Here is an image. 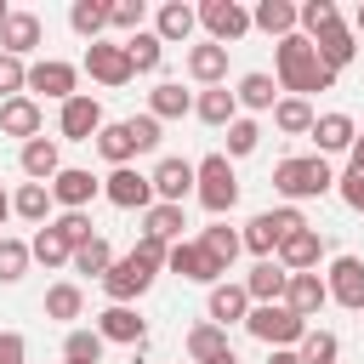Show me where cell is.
I'll list each match as a JSON object with an SVG mask.
<instances>
[{
    "instance_id": "cell-44",
    "label": "cell",
    "mask_w": 364,
    "mask_h": 364,
    "mask_svg": "<svg viewBox=\"0 0 364 364\" xmlns=\"http://www.w3.org/2000/svg\"><path fill=\"white\" fill-rule=\"evenodd\" d=\"M336 23H341L336 0H307V6H296V28H307V40L324 34V28H336Z\"/></svg>"
},
{
    "instance_id": "cell-15",
    "label": "cell",
    "mask_w": 364,
    "mask_h": 364,
    "mask_svg": "<svg viewBox=\"0 0 364 364\" xmlns=\"http://www.w3.org/2000/svg\"><path fill=\"white\" fill-rule=\"evenodd\" d=\"M102 341H119V347H142V336H148V324H142V313L136 307H119V301H108L102 313H97V324H91Z\"/></svg>"
},
{
    "instance_id": "cell-52",
    "label": "cell",
    "mask_w": 364,
    "mask_h": 364,
    "mask_svg": "<svg viewBox=\"0 0 364 364\" xmlns=\"http://www.w3.org/2000/svg\"><path fill=\"white\" fill-rule=\"evenodd\" d=\"M336 188H341V199L364 216V171H341V176H336Z\"/></svg>"
},
{
    "instance_id": "cell-61",
    "label": "cell",
    "mask_w": 364,
    "mask_h": 364,
    "mask_svg": "<svg viewBox=\"0 0 364 364\" xmlns=\"http://www.w3.org/2000/svg\"><path fill=\"white\" fill-rule=\"evenodd\" d=\"M63 364H68V358H63Z\"/></svg>"
},
{
    "instance_id": "cell-25",
    "label": "cell",
    "mask_w": 364,
    "mask_h": 364,
    "mask_svg": "<svg viewBox=\"0 0 364 364\" xmlns=\"http://www.w3.org/2000/svg\"><path fill=\"white\" fill-rule=\"evenodd\" d=\"M193 28H199V11H193V6H182V0H165V6H159V17H154L159 46H176V40H188Z\"/></svg>"
},
{
    "instance_id": "cell-33",
    "label": "cell",
    "mask_w": 364,
    "mask_h": 364,
    "mask_svg": "<svg viewBox=\"0 0 364 364\" xmlns=\"http://www.w3.org/2000/svg\"><path fill=\"white\" fill-rule=\"evenodd\" d=\"M182 228H188V222H182V205H159V199H154V205L142 210V233L159 239V245H176Z\"/></svg>"
},
{
    "instance_id": "cell-3",
    "label": "cell",
    "mask_w": 364,
    "mask_h": 364,
    "mask_svg": "<svg viewBox=\"0 0 364 364\" xmlns=\"http://www.w3.org/2000/svg\"><path fill=\"white\" fill-rule=\"evenodd\" d=\"M193 193H199V205H205L210 216H228V210L239 205V176H233L228 154H205V159L193 165Z\"/></svg>"
},
{
    "instance_id": "cell-30",
    "label": "cell",
    "mask_w": 364,
    "mask_h": 364,
    "mask_svg": "<svg viewBox=\"0 0 364 364\" xmlns=\"http://www.w3.org/2000/svg\"><path fill=\"white\" fill-rule=\"evenodd\" d=\"M250 28H262V34L284 40V34H296V6H290V0H256Z\"/></svg>"
},
{
    "instance_id": "cell-45",
    "label": "cell",
    "mask_w": 364,
    "mask_h": 364,
    "mask_svg": "<svg viewBox=\"0 0 364 364\" xmlns=\"http://www.w3.org/2000/svg\"><path fill=\"white\" fill-rule=\"evenodd\" d=\"M102 347H108V341H102L97 330H68L63 358H68V364H97V358H102Z\"/></svg>"
},
{
    "instance_id": "cell-34",
    "label": "cell",
    "mask_w": 364,
    "mask_h": 364,
    "mask_svg": "<svg viewBox=\"0 0 364 364\" xmlns=\"http://www.w3.org/2000/svg\"><path fill=\"white\" fill-rule=\"evenodd\" d=\"M313 119H318V114H313L307 97H279V102H273V125H279L284 136H307Z\"/></svg>"
},
{
    "instance_id": "cell-48",
    "label": "cell",
    "mask_w": 364,
    "mask_h": 364,
    "mask_svg": "<svg viewBox=\"0 0 364 364\" xmlns=\"http://www.w3.org/2000/svg\"><path fill=\"white\" fill-rule=\"evenodd\" d=\"M23 91H28V63H17V57L0 51V102L6 97H23Z\"/></svg>"
},
{
    "instance_id": "cell-14",
    "label": "cell",
    "mask_w": 364,
    "mask_h": 364,
    "mask_svg": "<svg viewBox=\"0 0 364 364\" xmlns=\"http://www.w3.org/2000/svg\"><path fill=\"white\" fill-rule=\"evenodd\" d=\"M165 267H171V273H182V279H193V284H222V273H228V267H216V262L205 256V245H199V239H193V245H188V239H176V245H171V256H165Z\"/></svg>"
},
{
    "instance_id": "cell-32",
    "label": "cell",
    "mask_w": 364,
    "mask_h": 364,
    "mask_svg": "<svg viewBox=\"0 0 364 364\" xmlns=\"http://www.w3.org/2000/svg\"><path fill=\"white\" fill-rule=\"evenodd\" d=\"M11 216L46 228V222H51V188H46V182H23V188L11 193Z\"/></svg>"
},
{
    "instance_id": "cell-31",
    "label": "cell",
    "mask_w": 364,
    "mask_h": 364,
    "mask_svg": "<svg viewBox=\"0 0 364 364\" xmlns=\"http://www.w3.org/2000/svg\"><path fill=\"white\" fill-rule=\"evenodd\" d=\"M148 114L154 119H182V114H193V91H182L176 80H159L148 91Z\"/></svg>"
},
{
    "instance_id": "cell-9",
    "label": "cell",
    "mask_w": 364,
    "mask_h": 364,
    "mask_svg": "<svg viewBox=\"0 0 364 364\" xmlns=\"http://www.w3.org/2000/svg\"><path fill=\"white\" fill-rule=\"evenodd\" d=\"M28 91H40L51 102H68V97H80V68L74 63H57V57L28 63Z\"/></svg>"
},
{
    "instance_id": "cell-57",
    "label": "cell",
    "mask_w": 364,
    "mask_h": 364,
    "mask_svg": "<svg viewBox=\"0 0 364 364\" xmlns=\"http://www.w3.org/2000/svg\"><path fill=\"white\" fill-rule=\"evenodd\" d=\"M205 364H239V353L228 347V353H216V358H205Z\"/></svg>"
},
{
    "instance_id": "cell-29",
    "label": "cell",
    "mask_w": 364,
    "mask_h": 364,
    "mask_svg": "<svg viewBox=\"0 0 364 364\" xmlns=\"http://www.w3.org/2000/svg\"><path fill=\"white\" fill-rule=\"evenodd\" d=\"M193 114H199L205 125H233V119H239V97H233L228 85H205V91L193 97Z\"/></svg>"
},
{
    "instance_id": "cell-43",
    "label": "cell",
    "mask_w": 364,
    "mask_h": 364,
    "mask_svg": "<svg viewBox=\"0 0 364 364\" xmlns=\"http://www.w3.org/2000/svg\"><path fill=\"white\" fill-rule=\"evenodd\" d=\"M336 353H341V341H336L330 330H313V324H307V336L296 341V358H301V364H336Z\"/></svg>"
},
{
    "instance_id": "cell-16",
    "label": "cell",
    "mask_w": 364,
    "mask_h": 364,
    "mask_svg": "<svg viewBox=\"0 0 364 364\" xmlns=\"http://www.w3.org/2000/svg\"><path fill=\"white\" fill-rule=\"evenodd\" d=\"M40 125H46V114H40V102H34L28 91L0 102V136H23V142H34V136H40Z\"/></svg>"
},
{
    "instance_id": "cell-8",
    "label": "cell",
    "mask_w": 364,
    "mask_h": 364,
    "mask_svg": "<svg viewBox=\"0 0 364 364\" xmlns=\"http://www.w3.org/2000/svg\"><path fill=\"white\" fill-rule=\"evenodd\" d=\"M193 11H199V23H205L210 46H228V40L250 34V11H245L239 0H205V6H193Z\"/></svg>"
},
{
    "instance_id": "cell-37",
    "label": "cell",
    "mask_w": 364,
    "mask_h": 364,
    "mask_svg": "<svg viewBox=\"0 0 364 364\" xmlns=\"http://www.w3.org/2000/svg\"><path fill=\"white\" fill-rule=\"evenodd\" d=\"M28 256H34V262H46V267H68L74 245H68V239H63V233H57V228L46 222V228H40L34 239H28Z\"/></svg>"
},
{
    "instance_id": "cell-60",
    "label": "cell",
    "mask_w": 364,
    "mask_h": 364,
    "mask_svg": "<svg viewBox=\"0 0 364 364\" xmlns=\"http://www.w3.org/2000/svg\"><path fill=\"white\" fill-rule=\"evenodd\" d=\"M6 17H11V6H6V0H0V23H6Z\"/></svg>"
},
{
    "instance_id": "cell-41",
    "label": "cell",
    "mask_w": 364,
    "mask_h": 364,
    "mask_svg": "<svg viewBox=\"0 0 364 364\" xmlns=\"http://www.w3.org/2000/svg\"><path fill=\"white\" fill-rule=\"evenodd\" d=\"M199 245H205V256H210L216 267H233V256L245 250V245H239V233H233V228H222V222H210V228L199 233Z\"/></svg>"
},
{
    "instance_id": "cell-20",
    "label": "cell",
    "mask_w": 364,
    "mask_h": 364,
    "mask_svg": "<svg viewBox=\"0 0 364 364\" xmlns=\"http://www.w3.org/2000/svg\"><path fill=\"white\" fill-rule=\"evenodd\" d=\"M353 51H358V34L347 28V23H336V28H324V34H313V57L330 68V74H341L347 63H353Z\"/></svg>"
},
{
    "instance_id": "cell-40",
    "label": "cell",
    "mask_w": 364,
    "mask_h": 364,
    "mask_svg": "<svg viewBox=\"0 0 364 364\" xmlns=\"http://www.w3.org/2000/svg\"><path fill=\"white\" fill-rule=\"evenodd\" d=\"M279 85H273V74H262V68H250L239 85H233V97H239V108H273L279 97H273Z\"/></svg>"
},
{
    "instance_id": "cell-54",
    "label": "cell",
    "mask_w": 364,
    "mask_h": 364,
    "mask_svg": "<svg viewBox=\"0 0 364 364\" xmlns=\"http://www.w3.org/2000/svg\"><path fill=\"white\" fill-rule=\"evenodd\" d=\"M0 364H28V358H23V336H17V330H0Z\"/></svg>"
},
{
    "instance_id": "cell-56",
    "label": "cell",
    "mask_w": 364,
    "mask_h": 364,
    "mask_svg": "<svg viewBox=\"0 0 364 364\" xmlns=\"http://www.w3.org/2000/svg\"><path fill=\"white\" fill-rule=\"evenodd\" d=\"M267 364H301V358H296V347H273V353H267Z\"/></svg>"
},
{
    "instance_id": "cell-18",
    "label": "cell",
    "mask_w": 364,
    "mask_h": 364,
    "mask_svg": "<svg viewBox=\"0 0 364 364\" xmlns=\"http://www.w3.org/2000/svg\"><path fill=\"white\" fill-rule=\"evenodd\" d=\"M318 256H324V239L313 233V228H301V233H290L279 250H273V262L284 267V273H318Z\"/></svg>"
},
{
    "instance_id": "cell-10",
    "label": "cell",
    "mask_w": 364,
    "mask_h": 364,
    "mask_svg": "<svg viewBox=\"0 0 364 364\" xmlns=\"http://www.w3.org/2000/svg\"><path fill=\"white\" fill-rule=\"evenodd\" d=\"M102 125H108V119H102V102H97V97H85V91H80V97H68V102H63V114H57L63 142H91Z\"/></svg>"
},
{
    "instance_id": "cell-19",
    "label": "cell",
    "mask_w": 364,
    "mask_h": 364,
    "mask_svg": "<svg viewBox=\"0 0 364 364\" xmlns=\"http://www.w3.org/2000/svg\"><path fill=\"white\" fill-rule=\"evenodd\" d=\"M40 34H46V28H40V17H34V11H11V17L0 23V51L23 63V57L40 46Z\"/></svg>"
},
{
    "instance_id": "cell-59",
    "label": "cell",
    "mask_w": 364,
    "mask_h": 364,
    "mask_svg": "<svg viewBox=\"0 0 364 364\" xmlns=\"http://www.w3.org/2000/svg\"><path fill=\"white\" fill-rule=\"evenodd\" d=\"M353 34H364V6H358V17H353Z\"/></svg>"
},
{
    "instance_id": "cell-39",
    "label": "cell",
    "mask_w": 364,
    "mask_h": 364,
    "mask_svg": "<svg viewBox=\"0 0 364 364\" xmlns=\"http://www.w3.org/2000/svg\"><path fill=\"white\" fill-rule=\"evenodd\" d=\"M125 57H131V68H136V74H154V68L165 63V46H159V34H154V28H142V34H131V40H125Z\"/></svg>"
},
{
    "instance_id": "cell-11",
    "label": "cell",
    "mask_w": 364,
    "mask_h": 364,
    "mask_svg": "<svg viewBox=\"0 0 364 364\" xmlns=\"http://www.w3.org/2000/svg\"><path fill=\"white\" fill-rule=\"evenodd\" d=\"M102 199H108V205H119V210H148V205H154V182H148L142 171L119 165V171H108V176H102Z\"/></svg>"
},
{
    "instance_id": "cell-42",
    "label": "cell",
    "mask_w": 364,
    "mask_h": 364,
    "mask_svg": "<svg viewBox=\"0 0 364 364\" xmlns=\"http://www.w3.org/2000/svg\"><path fill=\"white\" fill-rule=\"evenodd\" d=\"M216 353H228V330H222V324H210V318H205V324H193V330H188V358H193V364H205V358H216Z\"/></svg>"
},
{
    "instance_id": "cell-46",
    "label": "cell",
    "mask_w": 364,
    "mask_h": 364,
    "mask_svg": "<svg viewBox=\"0 0 364 364\" xmlns=\"http://www.w3.org/2000/svg\"><path fill=\"white\" fill-rule=\"evenodd\" d=\"M28 262H34V256H28V245L0 233V284H17V279L28 273Z\"/></svg>"
},
{
    "instance_id": "cell-4",
    "label": "cell",
    "mask_w": 364,
    "mask_h": 364,
    "mask_svg": "<svg viewBox=\"0 0 364 364\" xmlns=\"http://www.w3.org/2000/svg\"><path fill=\"white\" fill-rule=\"evenodd\" d=\"M301 228H307V222H301V210H296V205H279V210L250 216V222H245V233H239V245H245L256 262H267V256H273L290 233H301Z\"/></svg>"
},
{
    "instance_id": "cell-7",
    "label": "cell",
    "mask_w": 364,
    "mask_h": 364,
    "mask_svg": "<svg viewBox=\"0 0 364 364\" xmlns=\"http://www.w3.org/2000/svg\"><path fill=\"white\" fill-rule=\"evenodd\" d=\"M154 273L159 267H148L142 256H114V267L102 273V290H108V301H119V307H131L148 284H154Z\"/></svg>"
},
{
    "instance_id": "cell-50",
    "label": "cell",
    "mask_w": 364,
    "mask_h": 364,
    "mask_svg": "<svg viewBox=\"0 0 364 364\" xmlns=\"http://www.w3.org/2000/svg\"><path fill=\"white\" fill-rule=\"evenodd\" d=\"M51 228H57V233H63V239H68L74 250H80L85 239H97V233H91V216H85V210H63V216H57Z\"/></svg>"
},
{
    "instance_id": "cell-5",
    "label": "cell",
    "mask_w": 364,
    "mask_h": 364,
    "mask_svg": "<svg viewBox=\"0 0 364 364\" xmlns=\"http://www.w3.org/2000/svg\"><path fill=\"white\" fill-rule=\"evenodd\" d=\"M245 330H250L256 341H267V347H296V341L307 336V318H296L284 301H267V307H250V313H245Z\"/></svg>"
},
{
    "instance_id": "cell-6",
    "label": "cell",
    "mask_w": 364,
    "mask_h": 364,
    "mask_svg": "<svg viewBox=\"0 0 364 364\" xmlns=\"http://www.w3.org/2000/svg\"><path fill=\"white\" fill-rule=\"evenodd\" d=\"M85 74H91L97 85H131L136 68H131V57H125V40H91V46H85Z\"/></svg>"
},
{
    "instance_id": "cell-13",
    "label": "cell",
    "mask_w": 364,
    "mask_h": 364,
    "mask_svg": "<svg viewBox=\"0 0 364 364\" xmlns=\"http://www.w3.org/2000/svg\"><path fill=\"white\" fill-rule=\"evenodd\" d=\"M46 188H51V205H63V210H85V205L102 193V182H97L91 171H80V165H63Z\"/></svg>"
},
{
    "instance_id": "cell-2",
    "label": "cell",
    "mask_w": 364,
    "mask_h": 364,
    "mask_svg": "<svg viewBox=\"0 0 364 364\" xmlns=\"http://www.w3.org/2000/svg\"><path fill=\"white\" fill-rule=\"evenodd\" d=\"M273 188L284 199H318L336 188V171L318 159V154H296V159H279L273 165Z\"/></svg>"
},
{
    "instance_id": "cell-47",
    "label": "cell",
    "mask_w": 364,
    "mask_h": 364,
    "mask_svg": "<svg viewBox=\"0 0 364 364\" xmlns=\"http://www.w3.org/2000/svg\"><path fill=\"white\" fill-rule=\"evenodd\" d=\"M256 142H262V125L239 114V119L228 125V159H245V154H256Z\"/></svg>"
},
{
    "instance_id": "cell-26",
    "label": "cell",
    "mask_w": 364,
    "mask_h": 364,
    "mask_svg": "<svg viewBox=\"0 0 364 364\" xmlns=\"http://www.w3.org/2000/svg\"><path fill=\"white\" fill-rule=\"evenodd\" d=\"M188 74H193L199 85H222V80H228V46H210V40L188 46Z\"/></svg>"
},
{
    "instance_id": "cell-36",
    "label": "cell",
    "mask_w": 364,
    "mask_h": 364,
    "mask_svg": "<svg viewBox=\"0 0 364 364\" xmlns=\"http://www.w3.org/2000/svg\"><path fill=\"white\" fill-rule=\"evenodd\" d=\"M68 23H74L80 40H102V28H108V0H74V6H68Z\"/></svg>"
},
{
    "instance_id": "cell-38",
    "label": "cell",
    "mask_w": 364,
    "mask_h": 364,
    "mask_svg": "<svg viewBox=\"0 0 364 364\" xmlns=\"http://www.w3.org/2000/svg\"><path fill=\"white\" fill-rule=\"evenodd\" d=\"M68 267H74V273H85V279H102V273L114 267V250H108V239H102V233H97V239H85V245L68 256Z\"/></svg>"
},
{
    "instance_id": "cell-28",
    "label": "cell",
    "mask_w": 364,
    "mask_h": 364,
    "mask_svg": "<svg viewBox=\"0 0 364 364\" xmlns=\"http://www.w3.org/2000/svg\"><path fill=\"white\" fill-rule=\"evenodd\" d=\"M245 313H250V296H245V284H210V324H245Z\"/></svg>"
},
{
    "instance_id": "cell-49",
    "label": "cell",
    "mask_w": 364,
    "mask_h": 364,
    "mask_svg": "<svg viewBox=\"0 0 364 364\" xmlns=\"http://www.w3.org/2000/svg\"><path fill=\"white\" fill-rule=\"evenodd\" d=\"M108 28L142 34V0H108Z\"/></svg>"
},
{
    "instance_id": "cell-23",
    "label": "cell",
    "mask_w": 364,
    "mask_h": 364,
    "mask_svg": "<svg viewBox=\"0 0 364 364\" xmlns=\"http://www.w3.org/2000/svg\"><path fill=\"white\" fill-rule=\"evenodd\" d=\"M324 301H330V290H324L318 273H290V284H284V307H290L296 318H318Z\"/></svg>"
},
{
    "instance_id": "cell-17",
    "label": "cell",
    "mask_w": 364,
    "mask_h": 364,
    "mask_svg": "<svg viewBox=\"0 0 364 364\" xmlns=\"http://www.w3.org/2000/svg\"><path fill=\"white\" fill-rule=\"evenodd\" d=\"M148 182H154V199H159V205H182V199L193 193V165H188V159H159V165L148 171Z\"/></svg>"
},
{
    "instance_id": "cell-53",
    "label": "cell",
    "mask_w": 364,
    "mask_h": 364,
    "mask_svg": "<svg viewBox=\"0 0 364 364\" xmlns=\"http://www.w3.org/2000/svg\"><path fill=\"white\" fill-rule=\"evenodd\" d=\"M131 256H142L148 267H165V256H171V245H159V239H148V233H142V239L131 245Z\"/></svg>"
},
{
    "instance_id": "cell-24",
    "label": "cell",
    "mask_w": 364,
    "mask_h": 364,
    "mask_svg": "<svg viewBox=\"0 0 364 364\" xmlns=\"http://www.w3.org/2000/svg\"><path fill=\"white\" fill-rule=\"evenodd\" d=\"M17 165H23L28 182H51V176L63 171V148H57L51 136H34V142H23V159H17Z\"/></svg>"
},
{
    "instance_id": "cell-35",
    "label": "cell",
    "mask_w": 364,
    "mask_h": 364,
    "mask_svg": "<svg viewBox=\"0 0 364 364\" xmlns=\"http://www.w3.org/2000/svg\"><path fill=\"white\" fill-rule=\"evenodd\" d=\"M80 313H85V290H80L74 279H63V284H51V290H46V318L68 324V318H80Z\"/></svg>"
},
{
    "instance_id": "cell-27",
    "label": "cell",
    "mask_w": 364,
    "mask_h": 364,
    "mask_svg": "<svg viewBox=\"0 0 364 364\" xmlns=\"http://www.w3.org/2000/svg\"><path fill=\"white\" fill-rule=\"evenodd\" d=\"M97 154H102V159L119 171V165H131L142 148H136V131H131L125 119H114V125H102V131H97Z\"/></svg>"
},
{
    "instance_id": "cell-55",
    "label": "cell",
    "mask_w": 364,
    "mask_h": 364,
    "mask_svg": "<svg viewBox=\"0 0 364 364\" xmlns=\"http://www.w3.org/2000/svg\"><path fill=\"white\" fill-rule=\"evenodd\" d=\"M347 171H364V131H358L353 148H347Z\"/></svg>"
},
{
    "instance_id": "cell-1",
    "label": "cell",
    "mask_w": 364,
    "mask_h": 364,
    "mask_svg": "<svg viewBox=\"0 0 364 364\" xmlns=\"http://www.w3.org/2000/svg\"><path fill=\"white\" fill-rule=\"evenodd\" d=\"M273 63H279V85L290 97H307V91H330L336 85V74L313 57V40L307 34H284L279 51H273Z\"/></svg>"
},
{
    "instance_id": "cell-21",
    "label": "cell",
    "mask_w": 364,
    "mask_h": 364,
    "mask_svg": "<svg viewBox=\"0 0 364 364\" xmlns=\"http://www.w3.org/2000/svg\"><path fill=\"white\" fill-rule=\"evenodd\" d=\"M307 136L318 142V159H324V154H347V148H353V136H358V125H353V114H341V108H336V114H318Z\"/></svg>"
},
{
    "instance_id": "cell-51",
    "label": "cell",
    "mask_w": 364,
    "mask_h": 364,
    "mask_svg": "<svg viewBox=\"0 0 364 364\" xmlns=\"http://www.w3.org/2000/svg\"><path fill=\"white\" fill-rule=\"evenodd\" d=\"M125 125L136 131V148H142V154H154V148H159V119H154V114H131Z\"/></svg>"
},
{
    "instance_id": "cell-12",
    "label": "cell",
    "mask_w": 364,
    "mask_h": 364,
    "mask_svg": "<svg viewBox=\"0 0 364 364\" xmlns=\"http://www.w3.org/2000/svg\"><path fill=\"white\" fill-rule=\"evenodd\" d=\"M324 290H330V301L364 313V256H336L324 273Z\"/></svg>"
},
{
    "instance_id": "cell-58",
    "label": "cell",
    "mask_w": 364,
    "mask_h": 364,
    "mask_svg": "<svg viewBox=\"0 0 364 364\" xmlns=\"http://www.w3.org/2000/svg\"><path fill=\"white\" fill-rule=\"evenodd\" d=\"M6 216H11V193L0 188V222H6Z\"/></svg>"
},
{
    "instance_id": "cell-22",
    "label": "cell",
    "mask_w": 364,
    "mask_h": 364,
    "mask_svg": "<svg viewBox=\"0 0 364 364\" xmlns=\"http://www.w3.org/2000/svg\"><path fill=\"white\" fill-rule=\"evenodd\" d=\"M284 284H290V273L267 256V262H256L250 273H245V296H250V307H267V301H284Z\"/></svg>"
}]
</instances>
